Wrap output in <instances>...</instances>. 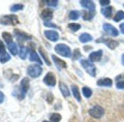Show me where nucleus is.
I'll use <instances>...</instances> for the list:
<instances>
[{
  "mask_svg": "<svg viewBox=\"0 0 124 122\" xmlns=\"http://www.w3.org/2000/svg\"><path fill=\"white\" fill-rule=\"evenodd\" d=\"M2 37L5 40V41L6 43H8V44L13 42V36L11 35L10 33H9L8 32H3L2 34Z\"/></svg>",
  "mask_w": 124,
  "mask_h": 122,
  "instance_id": "25",
  "label": "nucleus"
},
{
  "mask_svg": "<svg viewBox=\"0 0 124 122\" xmlns=\"http://www.w3.org/2000/svg\"><path fill=\"white\" fill-rule=\"evenodd\" d=\"M68 27H69V28H70L71 30H72L73 32H77V31H78V30L80 29V27H81V26H80L79 24H76V23L70 24Z\"/></svg>",
  "mask_w": 124,
  "mask_h": 122,
  "instance_id": "32",
  "label": "nucleus"
},
{
  "mask_svg": "<svg viewBox=\"0 0 124 122\" xmlns=\"http://www.w3.org/2000/svg\"><path fill=\"white\" fill-rule=\"evenodd\" d=\"M120 31L123 34H124V23L121 24L120 25Z\"/></svg>",
  "mask_w": 124,
  "mask_h": 122,
  "instance_id": "41",
  "label": "nucleus"
},
{
  "mask_svg": "<svg viewBox=\"0 0 124 122\" xmlns=\"http://www.w3.org/2000/svg\"><path fill=\"white\" fill-rule=\"evenodd\" d=\"M122 65L124 66V54L122 56Z\"/></svg>",
  "mask_w": 124,
  "mask_h": 122,
  "instance_id": "42",
  "label": "nucleus"
},
{
  "mask_svg": "<svg viewBox=\"0 0 124 122\" xmlns=\"http://www.w3.org/2000/svg\"><path fill=\"white\" fill-rule=\"evenodd\" d=\"M44 24H45V26H46V27H54V28H57V27H56V25L55 24H53V23H51V22H45L44 23Z\"/></svg>",
  "mask_w": 124,
  "mask_h": 122,
  "instance_id": "38",
  "label": "nucleus"
},
{
  "mask_svg": "<svg viewBox=\"0 0 124 122\" xmlns=\"http://www.w3.org/2000/svg\"><path fill=\"white\" fill-rule=\"evenodd\" d=\"M23 8H24V6L22 4H15L10 7V11L16 13V12H18L19 10H22L23 9Z\"/></svg>",
  "mask_w": 124,
  "mask_h": 122,
  "instance_id": "26",
  "label": "nucleus"
},
{
  "mask_svg": "<svg viewBox=\"0 0 124 122\" xmlns=\"http://www.w3.org/2000/svg\"><path fill=\"white\" fill-rule=\"evenodd\" d=\"M102 42V43H104L109 49H115L116 46H117L118 45V43L115 41H113L112 39H109V38H106V39H102V40H98L97 42Z\"/></svg>",
  "mask_w": 124,
  "mask_h": 122,
  "instance_id": "13",
  "label": "nucleus"
},
{
  "mask_svg": "<svg viewBox=\"0 0 124 122\" xmlns=\"http://www.w3.org/2000/svg\"><path fill=\"white\" fill-rule=\"evenodd\" d=\"M101 13L107 19H110L112 13V7H107L104 8H102L101 10Z\"/></svg>",
  "mask_w": 124,
  "mask_h": 122,
  "instance_id": "20",
  "label": "nucleus"
},
{
  "mask_svg": "<svg viewBox=\"0 0 124 122\" xmlns=\"http://www.w3.org/2000/svg\"><path fill=\"white\" fill-rule=\"evenodd\" d=\"M19 24L18 17L16 15H5L0 17V24L4 26H16Z\"/></svg>",
  "mask_w": 124,
  "mask_h": 122,
  "instance_id": "1",
  "label": "nucleus"
},
{
  "mask_svg": "<svg viewBox=\"0 0 124 122\" xmlns=\"http://www.w3.org/2000/svg\"><path fill=\"white\" fill-rule=\"evenodd\" d=\"M97 85L101 87H111L112 85V81L109 78H104L97 81Z\"/></svg>",
  "mask_w": 124,
  "mask_h": 122,
  "instance_id": "17",
  "label": "nucleus"
},
{
  "mask_svg": "<svg viewBox=\"0 0 124 122\" xmlns=\"http://www.w3.org/2000/svg\"><path fill=\"white\" fill-rule=\"evenodd\" d=\"M46 2H47V5L51 6V7H55L58 5V2L55 1V0H54V1H47Z\"/></svg>",
  "mask_w": 124,
  "mask_h": 122,
  "instance_id": "36",
  "label": "nucleus"
},
{
  "mask_svg": "<svg viewBox=\"0 0 124 122\" xmlns=\"http://www.w3.org/2000/svg\"><path fill=\"white\" fill-rule=\"evenodd\" d=\"M82 91H83V95H84L85 97L90 98L91 96V95H92V91L89 88L85 86V87L83 88Z\"/></svg>",
  "mask_w": 124,
  "mask_h": 122,
  "instance_id": "28",
  "label": "nucleus"
},
{
  "mask_svg": "<svg viewBox=\"0 0 124 122\" xmlns=\"http://www.w3.org/2000/svg\"><path fill=\"white\" fill-rule=\"evenodd\" d=\"M80 64L88 74L91 77H96V67L91 62L87 60H81Z\"/></svg>",
  "mask_w": 124,
  "mask_h": 122,
  "instance_id": "3",
  "label": "nucleus"
},
{
  "mask_svg": "<svg viewBox=\"0 0 124 122\" xmlns=\"http://www.w3.org/2000/svg\"><path fill=\"white\" fill-rule=\"evenodd\" d=\"M13 32H14V35L16 37L17 40L18 41V42L20 43H23L26 41H29V40H31V36L28 35L27 33L18 30V29H15L13 30Z\"/></svg>",
  "mask_w": 124,
  "mask_h": 122,
  "instance_id": "7",
  "label": "nucleus"
},
{
  "mask_svg": "<svg viewBox=\"0 0 124 122\" xmlns=\"http://www.w3.org/2000/svg\"><path fill=\"white\" fill-rule=\"evenodd\" d=\"M59 89L64 97H69L70 96V91L68 88V87L62 82H59Z\"/></svg>",
  "mask_w": 124,
  "mask_h": 122,
  "instance_id": "16",
  "label": "nucleus"
},
{
  "mask_svg": "<svg viewBox=\"0 0 124 122\" xmlns=\"http://www.w3.org/2000/svg\"><path fill=\"white\" fill-rule=\"evenodd\" d=\"M103 54L102 50H99L97 51H93L89 55V59L91 62H98L101 59Z\"/></svg>",
  "mask_w": 124,
  "mask_h": 122,
  "instance_id": "12",
  "label": "nucleus"
},
{
  "mask_svg": "<svg viewBox=\"0 0 124 122\" xmlns=\"http://www.w3.org/2000/svg\"><path fill=\"white\" fill-rule=\"evenodd\" d=\"M116 88L118 89H124V80H118V82H117V84H116Z\"/></svg>",
  "mask_w": 124,
  "mask_h": 122,
  "instance_id": "35",
  "label": "nucleus"
},
{
  "mask_svg": "<svg viewBox=\"0 0 124 122\" xmlns=\"http://www.w3.org/2000/svg\"><path fill=\"white\" fill-rule=\"evenodd\" d=\"M79 39H80V41L82 42V43H87V42L91 41L93 38L88 33H83L82 35H80Z\"/></svg>",
  "mask_w": 124,
  "mask_h": 122,
  "instance_id": "19",
  "label": "nucleus"
},
{
  "mask_svg": "<svg viewBox=\"0 0 124 122\" xmlns=\"http://www.w3.org/2000/svg\"><path fill=\"white\" fill-rule=\"evenodd\" d=\"M43 82L47 86L53 87L56 84V79L55 75L52 72H48L43 79Z\"/></svg>",
  "mask_w": 124,
  "mask_h": 122,
  "instance_id": "8",
  "label": "nucleus"
},
{
  "mask_svg": "<svg viewBox=\"0 0 124 122\" xmlns=\"http://www.w3.org/2000/svg\"><path fill=\"white\" fill-rule=\"evenodd\" d=\"M103 29L106 32H107L109 35H110L113 37H116L119 35L117 30L110 24H108V23L104 24H103Z\"/></svg>",
  "mask_w": 124,
  "mask_h": 122,
  "instance_id": "9",
  "label": "nucleus"
},
{
  "mask_svg": "<svg viewBox=\"0 0 124 122\" xmlns=\"http://www.w3.org/2000/svg\"><path fill=\"white\" fill-rule=\"evenodd\" d=\"M55 51L58 54L65 57H70L72 54L71 49L66 44L59 43L55 46Z\"/></svg>",
  "mask_w": 124,
  "mask_h": 122,
  "instance_id": "2",
  "label": "nucleus"
},
{
  "mask_svg": "<svg viewBox=\"0 0 124 122\" xmlns=\"http://www.w3.org/2000/svg\"><path fill=\"white\" fill-rule=\"evenodd\" d=\"M53 12L52 10L47 8V9H44L42 13H41V18L43 21H47L49 22V21H50L53 19Z\"/></svg>",
  "mask_w": 124,
  "mask_h": 122,
  "instance_id": "11",
  "label": "nucleus"
},
{
  "mask_svg": "<svg viewBox=\"0 0 124 122\" xmlns=\"http://www.w3.org/2000/svg\"><path fill=\"white\" fill-rule=\"evenodd\" d=\"M99 3L102 5V6H105V5H107L110 3V2L109 1V0H106V1H104V0H101V1H99Z\"/></svg>",
  "mask_w": 124,
  "mask_h": 122,
  "instance_id": "39",
  "label": "nucleus"
},
{
  "mask_svg": "<svg viewBox=\"0 0 124 122\" xmlns=\"http://www.w3.org/2000/svg\"><path fill=\"white\" fill-rule=\"evenodd\" d=\"M80 56H81V54L80 52V50L79 49H75V54H74L75 59H78Z\"/></svg>",
  "mask_w": 124,
  "mask_h": 122,
  "instance_id": "37",
  "label": "nucleus"
},
{
  "mask_svg": "<svg viewBox=\"0 0 124 122\" xmlns=\"http://www.w3.org/2000/svg\"><path fill=\"white\" fill-rule=\"evenodd\" d=\"M88 112H89L90 115H91L93 118H101L104 115V110L101 106L96 105V106L93 107L92 108H91L89 110Z\"/></svg>",
  "mask_w": 124,
  "mask_h": 122,
  "instance_id": "6",
  "label": "nucleus"
},
{
  "mask_svg": "<svg viewBox=\"0 0 124 122\" xmlns=\"http://www.w3.org/2000/svg\"><path fill=\"white\" fill-rule=\"evenodd\" d=\"M4 99H5V95L2 91H0V104H2L4 102Z\"/></svg>",
  "mask_w": 124,
  "mask_h": 122,
  "instance_id": "40",
  "label": "nucleus"
},
{
  "mask_svg": "<svg viewBox=\"0 0 124 122\" xmlns=\"http://www.w3.org/2000/svg\"><path fill=\"white\" fill-rule=\"evenodd\" d=\"M113 19H114V21H116V22H118V21H120L124 19V12L122 11V10L118 11V12L115 14V17H114Z\"/></svg>",
  "mask_w": 124,
  "mask_h": 122,
  "instance_id": "27",
  "label": "nucleus"
},
{
  "mask_svg": "<svg viewBox=\"0 0 124 122\" xmlns=\"http://www.w3.org/2000/svg\"><path fill=\"white\" fill-rule=\"evenodd\" d=\"M29 52V49L25 47V46H21V49H20V51H19V57L22 60H25L26 58V56H27V54Z\"/></svg>",
  "mask_w": 124,
  "mask_h": 122,
  "instance_id": "23",
  "label": "nucleus"
},
{
  "mask_svg": "<svg viewBox=\"0 0 124 122\" xmlns=\"http://www.w3.org/2000/svg\"><path fill=\"white\" fill-rule=\"evenodd\" d=\"M11 60V57L8 53H6L5 54L2 55L0 57V63H5L7 62H8L9 60Z\"/></svg>",
  "mask_w": 124,
  "mask_h": 122,
  "instance_id": "30",
  "label": "nucleus"
},
{
  "mask_svg": "<svg viewBox=\"0 0 124 122\" xmlns=\"http://www.w3.org/2000/svg\"><path fill=\"white\" fill-rule=\"evenodd\" d=\"M20 94L18 96L19 99H23L25 94L27 93L29 88V79L28 77H24L20 83Z\"/></svg>",
  "mask_w": 124,
  "mask_h": 122,
  "instance_id": "5",
  "label": "nucleus"
},
{
  "mask_svg": "<svg viewBox=\"0 0 124 122\" xmlns=\"http://www.w3.org/2000/svg\"><path fill=\"white\" fill-rule=\"evenodd\" d=\"M29 60L31 61V62H36L38 63L40 65H42V62L41 59L39 58V55L37 54V52L35 51H31V54H30V57H29Z\"/></svg>",
  "mask_w": 124,
  "mask_h": 122,
  "instance_id": "18",
  "label": "nucleus"
},
{
  "mask_svg": "<svg viewBox=\"0 0 124 122\" xmlns=\"http://www.w3.org/2000/svg\"><path fill=\"white\" fill-rule=\"evenodd\" d=\"M6 52V49H5V46L3 43L2 41H0V57L5 54Z\"/></svg>",
  "mask_w": 124,
  "mask_h": 122,
  "instance_id": "34",
  "label": "nucleus"
},
{
  "mask_svg": "<svg viewBox=\"0 0 124 122\" xmlns=\"http://www.w3.org/2000/svg\"><path fill=\"white\" fill-rule=\"evenodd\" d=\"M80 17V13L77 10H72L70 13V19L71 20H78Z\"/></svg>",
  "mask_w": 124,
  "mask_h": 122,
  "instance_id": "29",
  "label": "nucleus"
},
{
  "mask_svg": "<svg viewBox=\"0 0 124 122\" xmlns=\"http://www.w3.org/2000/svg\"><path fill=\"white\" fill-rule=\"evenodd\" d=\"M93 17V13H91V12H89V13H87V12H85V14L83 16V19L84 20H91Z\"/></svg>",
  "mask_w": 124,
  "mask_h": 122,
  "instance_id": "33",
  "label": "nucleus"
},
{
  "mask_svg": "<svg viewBox=\"0 0 124 122\" xmlns=\"http://www.w3.org/2000/svg\"><path fill=\"white\" fill-rule=\"evenodd\" d=\"M72 93H73L74 96L75 97V99L78 102H80L81 101V96H80L78 88L76 85H72Z\"/></svg>",
  "mask_w": 124,
  "mask_h": 122,
  "instance_id": "24",
  "label": "nucleus"
},
{
  "mask_svg": "<svg viewBox=\"0 0 124 122\" xmlns=\"http://www.w3.org/2000/svg\"><path fill=\"white\" fill-rule=\"evenodd\" d=\"M42 73V69L39 65H31L27 69V74L32 78L39 77Z\"/></svg>",
  "mask_w": 124,
  "mask_h": 122,
  "instance_id": "4",
  "label": "nucleus"
},
{
  "mask_svg": "<svg viewBox=\"0 0 124 122\" xmlns=\"http://www.w3.org/2000/svg\"><path fill=\"white\" fill-rule=\"evenodd\" d=\"M61 119V116L58 113H53L50 117V120L52 122H59Z\"/></svg>",
  "mask_w": 124,
  "mask_h": 122,
  "instance_id": "31",
  "label": "nucleus"
},
{
  "mask_svg": "<svg viewBox=\"0 0 124 122\" xmlns=\"http://www.w3.org/2000/svg\"><path fill=\"white\" fill-rule=\"evenodd\" d=\"M42 122H50V121H42Z\"/></svg>",
  "mask_w": 124,
  "mask_h": 122,
  "instance_id": "43",
  "label": "nucleus"
},
{
  "mask_svg": "<svg viewBox=\"0 0 124 122\" xmlns=\"http://www.w3.org/2000/svg\"><path fill=\"white\" fill-rule=\"evenodd\" d=\"M45 36L50 41L53 42H55L58 40L59 38V35L58 33L55 31L53 30H46L44 32Z\"/></svg>",
  "mask_w": 124,
  "mask_h": 122,
  "instance_id": "10",
  "label": "nucleus"
},
{
  "mask_svg": "<svg viewBox=\"0 0 124 122\" xmlns=\"http://www.w3.org/2000/svg\"><path fill=\"white\" fill-rule=\"evenodd\" d=\"M8 49L10 50V53L13 56H16L18 54V46H17L16 43H14V42H12V43H10L8 44Z\"/></svg>",
  "mask_w": 124,
  "mask_h": 122,
  "instance_id": "21",
  "label": "nucleus"
},
{
  "mask_svg": "<svg viewBox=\"0 0 124 122\" xmlns=\"http://www.w3.org/2000/svg\"><path fill=\"white\" fill-rule=\"evenodd\" d=\"M39 51L41 56L42 57V58L44 59L45 62L46 63V64H47V66H50V65H51L50 61L49 60V59H48V57H47V53L45 52V51L44 50V49H43L42 47H39Z\"/></svg>",
  "mask_w": 124,
  "mask_h": 122,
  "instance_id": "22",
  "label": "nucleus"
},
{
  "mask_svg": "<svg viewBox=\"0 0 124 122\" xmlns=\"http://www.w3.org/2000/svg\"><path fill=\"white\" fill-rule=\"evenodd\" d=\"M52 58H53V60L54 63L55 64V66L58 67V68H60V69H64L67 67V63L64 62V60H62L61 59H59L58 57H57L55 55H52Z\"/></svg>",
  "mask_w": 124,
  "mask_h": 122,
  "instance_id": "15",
  "label": "nucleus"
},
{
  "mask_svg": "<svg viewBox=\"0 0 124 122\" xmlns=\"http://www.w3.org/2000/svg\"><path fill=\"white\" fill-rule=\"evenodd\" d=\"M80 3L82 7L88 9L90 12H93L95 10L96 5L92 1H86V0H84V1H80Z\"/></svg>",
  "mask_w": 124,
  "mask_h": 122,
  "instance_id": "14",
  "label": "nucleus"
}]
</instances>
